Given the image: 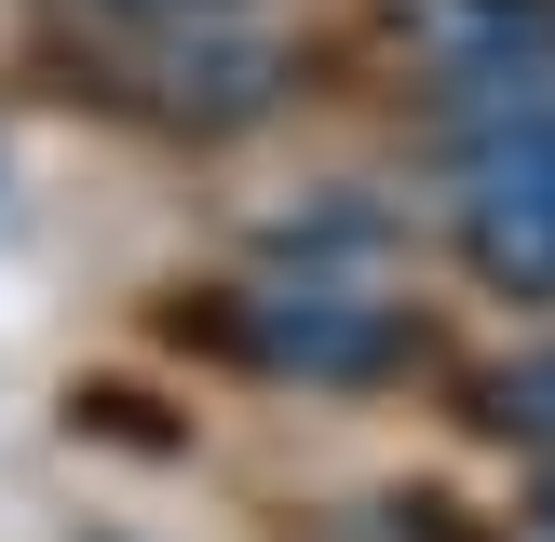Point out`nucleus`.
<instances>
[{
  "mask_svg": "<svg viewBox=\"0 0 555 542\" xmlns=\"http://www.w3.org/2000/svg\"><path fill=\"white\" fill-rule=\"evenodd\" d=\"M421 27H434L461 95H529V81H555V0H434Z\"/></svg>",
  "mask_w": 555,
  "mask_h": 542,
  "instance_id": "nucleus-3",
  "label": "nucleus"
},
{
  "mask_svg": "<svg viewBox=\"0 0 555 542\" xmlns=\"http://www.w3.org/2000/svg\"><path fill=\"white\" fill-rule=\"evenodd\" d=\"M231 339L258 366H298V379H379V366L421 352V325L393 298H366V285H271V298L231 312Z\"/></svg>",
  "mask_w": 555,
  "mask_h": 542,
  "instance_id": "nucleus-2",
  "label": "nucleus"
},
{
  "mask_svg": "<svg viewBox=\"0 0 555 542\" xmlns=\"http://www.w3.org/2000/svg\"><path fill=\"white\" fill-rule=\"evenodd\" d=\"M488 421H502V434H542V448H555V352H529V366H502V379H488Z\"/></svg>",
  "mask_w": 555,
  "mask_h": 542,
  "instance_id": "nucleus-4",
  "label": "nucleus"
},
{
  "mask_svg": "<svg viewBox=\"0 0 555 542\" xmlns=\"http://www.w3.org/2000/svg\"><path fill=\"white\" fill-rule=\"evenodd\" d=\"M461 258L502 298H555V81L475 95V136H461Z\"/></svg>",
  "mask_w": 555,
  "mask_h": 542,
  "instance_id": "nucleus-1",
  "label": "nucleus"
},
{
  "mask_svg": "<svg viewBox=\"0 0 555 542\" xmlns=\"http://www.w3.org/2000/svg\"><path fill=\"white\" fill-rule=\"evenodd\" d=\"M135 14H177L190 27V14H244V0H135Z\"/></svg>",
  "mask_w": 555,
  "mask_h": 542,
  "instance_id": "nucleus-5",
  "label": "nucleus"
},
{
  "mask_svg": "<svg viewBox=\"0 0 555 542\" xmlns=\"http://www.w3.org/2000/svg\"><path fill=\"white\" fill-rule=\"evenodd\" d=\"M542 515H555V502H542Z\"/></svg>",
  "mask_w": 555,
  "mask_h": 542,
  "instance_id": "nucleus-6",
  "label": "nucleus"
}]
</instances>
